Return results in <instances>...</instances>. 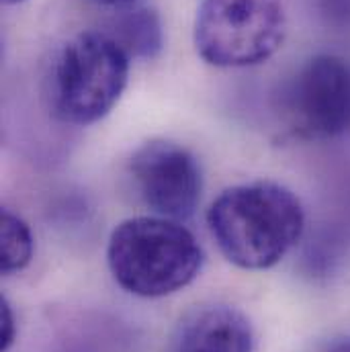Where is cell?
<instances>
[{"instance_id": "6da1fadb", "label": "cell", "mask_w": 350, "mask_h": 352, "mask_svg": "<svg viewBox=\"0 0 350 352\" xmlns=\"http://www.w3.org/2000/svg\"><path fill=\"white\" fill-rule=\"evenodd\" d=\"M207 226L230 263L244 270H266L301 240L305 211L291 188L254 180L219 192L207 209Z\"/></svg>"}, {"instance_id": "7a4b0ae2", "label": "cell", "mask_w": 350, "mask_h": 352, "mask_svg": "<svg viewBox=\"0 0 350 352\" xmlns=\"http://www.w3.org/2000/svg\"><path fill=\"white\" fill-rule=\"evenodd\" d=\"M107 263L123 291L158 299L197 278L203 248L180 221L160 215L131 217L111 232Z\"/></svg>"}, {"instance_id": "3957f363", "label": "cell", "mask_w": 350, "mask_h": 352, "mask_svg": "<svg viewBox=\"0 0 350 352\" xmlns=\"http://www.w3.org/2000/svg\"><path fill=\"white\" fill-rule=\"evenodd\" d=\"M131 58L105 31H85L60 52L54 68V111L70 125H92L119 102Z\"/></svg>"}, {"instance_id": "277c9868", "label": "cell", "mask_w": 350, "mask_h": 352, "mask_svg": "<svg viewBox=\"0 0 350 352\" xmlns=\"http://www.w3.org/2000/svg\"><path fill=\"white\" fill-rule=\"evenodd\" d=\"M283 0H201L195 47L215 68H250L272 58L285 41Z\"/></svg>"}, {"instance_id": "5b68a950", "label": "cell", "mask_w": 350, "mask_h": 352, "mask_svg": "<svg viewBox=\"0 0 350 352\" xmlns=\"http://www.w3.org/2000/svg\"><path fill=\"white\" fill-rule=\"evenodd\" d=\"M281 117L291 138L328 142L350 125V64L334 54L303 62L281 96Z\"/></svg>"}, {"instance_id": "8992f818", "label": "cell", "mask_w": 350, "mask_h": 352, "mask_svg": "<svg viewBox=\"0 0 350 352\" xmlns=\"http://www.w3.org/2000/svg\"><path fill=\"white\" fill-rule=\"evenodd\" d=\"M129 175L140 199L156 215L184 221L197 211L203 173L195 154L184 146L168 140L142 144L129 160Z\"/></svg>"}, {"instance_id": "52a82bcc", "label": "cell", "mask_w": 350, "mask_h": 352, "mask_svg": "<svg viewBox=\"0 0 350 352\" xmlns=\"http://www.w3.org/2000/svg\"><path fill=\"white\" fill-rule=\"evenodd\" d=\"M175 352H254V330L238 307L203 305L182 318Z\"/></svg>"}, {"instance_id": "ba28073f", "label": "cell", "mask_w": 350, "mask_h": 352, "mask_svg": "<svg viewBox=\"0 0 350 352\" xmlns=\"http://www.w3.org/2000/svg\"><path fill=\"white\" fill-rule=\"evenodd\" d=\"M109 35L135 60H154L164 47L160 14L150 6H123L111 21Z\"/></svg>"}, {"instance_id": "9c48e42d", "label": "cell", "mask_w": 350, "mask_h": 352, "mask_svg": "<svg viewBox=\"0 0 350 352\" xmlns=\"http://www.w3.org/2000/svg\"><path fill=\"white\" fill-rule=\"evenodd\" d=\"M0 248H2V274H14L25 270L31 261H33V252H35V238L31 228L27 226V221L23 217H19L17 213L4 209L0 215Z\"/></svg>"}, {"instance_id": "30bf717a", "label": "cell", "mask_w": 350, "mask_h": 352, "mask_svg": "<svg viewBox=\"0 0 350 352\" xmlns=\"http://www.w3.org/2000/svg\"><path fill=\"white\" fill-rule=\"evenodd\" d=\"M318 10L328 27L350 29V0H318Z\"/></svg>"}, {"instance_id": "8fae6325", "label": "cell", "mask_w": 350, "mask_h": 352, "mask_svg": "<svg viewBox=\"0 0 350 352\" xmlns=\"http://www.w3.org/2000/svg\"><path fill=\"white\" fill-rule=\"evenodd\" d=\"M17 340V316L6 297H0V352H8Z\"/></svg>"}, {"instance_id": "7c38bea8", "label": "cell", "mask_w": 350, "mask_h": 352, "mask_svg": "<svg viewBox=\"0 0 350 352\" xmlns=\"http://www.w3.org/2000/svg\"><path fill=\"white\" fill-rule=\"evenodd\" d=\"M324 352H350V336L334 338L332 342H328V344H326Z\"/></svg>"}, {"instance_id": "4fadbf2b", "label": "cell", "mask_w": 350, "mask_h": 352, "mask_svg": "<svg viewBox=\"0 0 350 352\" xmlns=\"http://www.w3.org/2000/svg\"><path fill=\"white\" fill-rule=\"evenodd\" d=\"M96 2H102L109 6H129V4H135L138 0H96Z\"/></svg>"}, {"instance_id": "5bb4252c", "label": "cell", "mask_w": 350, "mask_h": 352, "mask_svg": "<svg viewBox=\"0 0 350 352\" xmlns=\"http://www.w3.org/2000/svg\"><path fill=\"white\" fill-rule=\"evenodd\" d=\"M6 4H19V2H25V0H4Z\"/></svg>"}]
</instances>
